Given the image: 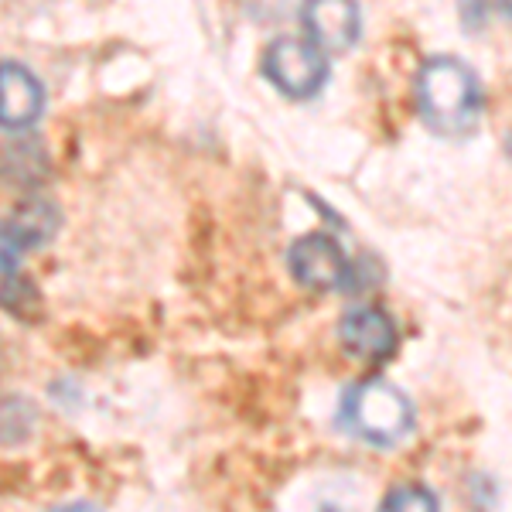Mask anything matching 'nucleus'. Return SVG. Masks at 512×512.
<instances>
[{
    "mask_svg": "<svg viewBox=\"0 0 512 512\" xmlns=\"http://www.w3.org/2000/svg\"><path fill=\"white\" fill-rule=\"evenodd\" d=\"M495 4H499L502 18H506V21H512V0H495Z\"/></svg>",
    "mask_w": 512,
    "mask_h": 512,
    "instance_id": "12",
    "label": "nucleus"
},
{
    "mask_svg": "<svg viewBox=\"0 0 512 512\" xmlns=\"http://www.w3.org/2000/svg\"><path fill=\"white\" fill-rule=\"evenodd\" d=\"M55 512H103V509L89 506V502H72V506H62V509H55Z\"/></svg>",
    "mask_w": 512,
    "mask_h": 512,
    "instance_id": "11",
    "label": "nucleus"
},
{
    "mask_svg": "<svg viewBox=\"0 0 512 512\" xmlns=\"http://www.w3.org/2000/svg\"><path fill=\"white\" fill-rule=\"evenodd\" d=\"M291 274L297 284L311 287V291H335L345 287L352 277V263L342 253V246L325 233H311L301 236L291 246Z\"/></svg>",
    "mask_w": 512,
    "mask_h": 512,
    "instance_id": "4",
    "label": "nucleus"
},
{
    "mask_svg": "<svg viewBox=\"0 0 512 512\" xmlns=\"http://www.w3.org/2000/svg\"><path fill=\"white\" fill-rule=\"evenodd\" d=\"M45 110V86L18 62L0 65V127L24 130Z\"/></svg>",
    "mask_w": 512,
    "mask_h": 512,
    "instance_id": "8",
    "label": "nucleus"
},
{
    "mask_svg": "<svg viewBox=\"0 0 512 512\" xmlns=\"http://www.w3.org/2000/svg\"><path fill=\"white\" fill-rule=\"evenodd\" d=\"M55 209L48 202H28L11 219L0 222V274H14L21 256L55 236Z\"/></svg>",
    "mask_w": 512,
    "mask_h": 512,
    "instance_id": "7",
    "label": "nucleus"
},
{
    "mask_svg": "<svg viewBox=\"0 0 512 512\" xmlns=\"http://www.w3.org/2000/svg\"><path fill=\"white\" fill-rule=\"evenodd\" d=\"M301 24L311 45L325 55L349 52L362 35L359 0H304Z\"/></svg>",
    "mask_w": 512,
    "mask_h": 512,
    "instance_id": "5",
    "label": "nucleus"
},
{
    "mask_svg": "<svg viewBox=\"0 0 512 512\" xmlns=\"http://www.w3.org/2000/svg\"><path fill=\"white\" fill-rule=\"evenodd\" d=\"M376 512H441L437 495L424 485H396L383 495Z\"/></svg>",
    "mask_w": 512,
    "mask_h": 512,
    "instance_id": "10",
    "label": "nucleus"
},
{
    "mask_svg": "<svg viewBox=\"0 0 512 512\" xmlns=\"http://www.w3.org/2000/svg\"><path fill=\"white\" fill-rule=\"evenodd\" d=\"M417 110L427 127L441 137H465L478 127L482 117V82L472 65L454 55H434L417 72Z\"/></svg>",
    "mask_w": 512,
    "mask_h": 512,
    "instance_id": "1",
    "label": "nucleus"
},
{
    "mask_svg": "<svg viewBox=\"0 0 512 512\" xmlns=\"http://www.w3.org/2000/svg\"><path fill=\"white\" fill-rule=\"evenodd\" d=\"M263 72L284 96L311 99L328 82V59L308 38H277L263 55Z\"/></svg>",
    "mask_w": 512,
    "mask_h": 512,
    "instance_id": "3",
    "label": "nucleus"
},
{
    "mask_svg": "<svg viewBox=\"0 0 512 512\" xmlns=\"http://www.w3.org/2000/svg\"><path fill=\"white\" fill-rule=\"evenodd\" d=\"M506 147H509V158H512V134H509V140H506Z\"/></svg>",
    "mask_w": 512,
    "mask_h": 512,
    "instance_id": "13",
    "label": "nucleus"
},
{
    "mask_svg": "<svg viewBox=\"0 0 512 512\" xmlns=\"http://www.w3.org/2000/svg\"><path fill=\"white\" fill-rule=\"evenodd\" d=\"M338 342L352 359L362 362H383L396 352L400 332L393 318L379 308H352L338 321Z\"/></svg>",
    "mask_w": 512,
    "mask_h": 512,
    "instance_id": "6",
    "label": "nucleus"
},
{
    "mask_svg": "<svg viewBox=\"0 0 512 512\" xmlns=\"http://www.w3.org/2000/svg\"><path fill=\"white\" fill-rule=\"evenodd\" d=\"M342 424L349 427V434L373 448H393L414 427V407L393 383L369 379L345 393Z\"/></svg>",
    "mask_w": 512,
    "mask_h": 512,
    "instance_id": "2",
    "label": "nucleus"
},
{
    "mask_svg": "<svg viewBox=\"0 0 512 512\" xmlns=\"http://www.w3.org/2000/svg\"><path fill=\"white\" fill-rule=\"evenodd\" d=\"M0 308L7 315L21 318V321H38L41 318V294L38 287L31 284L28 277L7 274L4 284H0Z\"/></svg>",
    "mask_w": 512,
    "mask_h": 512,
    "instance_id": "9",
    "label": "nucleus"
}]
</instances>
